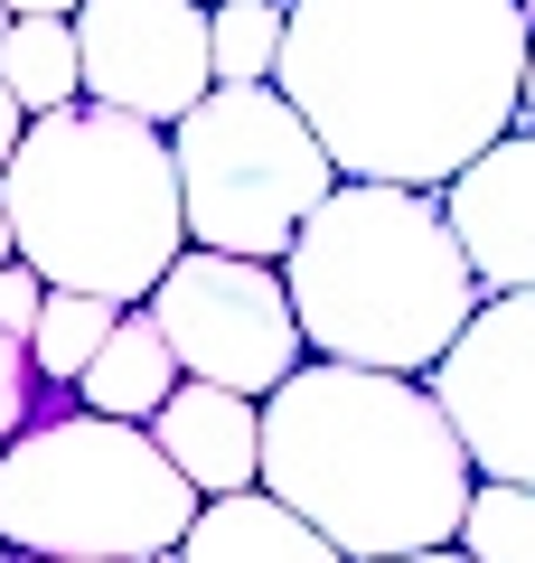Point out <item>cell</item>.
Wrapping results in <instances>:
<instances>
[{
    "instance_id": "obj_1",
    "label": "cell",
    "mask_w": 535,
    "mask_h": 563,
    "mask_svg": "<svg viewBox=\"0 0 535 563\" xmlns=\"http://www.w3.org/2000/svg\"><path fill=\"white\" fill-rule=\"evenodd\" d=\"M526 47V0H292L273 85L301 103L338 179L451 188L516 132Z\"/></svg>"
},
{
    "instance_id": "obj_2",
    "label": "cell",
    "mask_w": 535,
    "mask_h": 563,
    "mask_svg": "<svg viewBox=\"0 0 535 563\" xmlns=\"http://www.w3.org/2000/svg\"><path fill=\"white\" fill-rule=\"evenodd\" d=\"M263 488L348 563H395L460 544L479 470L423 376L310 357L263 395Z\"/></svg>"
},
{
    "instance_id": "obj_3",
    "label": "cell",
    "mask_w": 535,
    "mask_h": 563,
    "mask_svg": "<svg viewBox=\"0 0 535 563\" xmlns=\"http://www.w3.org/2000/svg\"><path fill=\"white\" fill-rule=\"evenodd\" d=\"M282 282H292L310 357L376 366V376H433L489 301V282L470 273L441 217V188L376 179H338L319 198V217L282 254Z\"/></svg>"
},
{
    "instance_id": "obj_4",
    "label": "cell",
    "mask_w": 535,
    "mask_h": 563,
    "mask_svg": "<svg viewBox=\"0 0 535 563\" xmlns=\"http://www.w3.org/2000/svg\"><path fill=\"white\" fill-rule=\"evenodd\" d=\"M0 207L20 263L47 291H95V301L141 310L178 254H188V207H178L170 132L103 103L39 113L20 161L0 169Z\"/></svg>"
},
{
    "instance_id": "obj_5",
    "label": "cell",
    "mask_w": 535,
    "mask_h": 563,
    "mask_svg": "<svg viewBox=\"0 0 535 563\" xmlns=\"http://www.w3.org/2000/svg\"><path fill=\"white\" fill-rule=\"evenodd\" d=\"M198 507L151 422L57 404L0 451V544L39 563H160L188 544Z\"/></svg>"
},
{
    "instance_id": "obj_6",
    "label": "cell",
    "mask_w": 535,
    "mask_h": 563,
    "mask_svg": "<svg viewBox=\"0 0 535 563\" xmlns=\"http://www.w3.org/2000/svg\"><path fill=\"white\" fill-rule=\"evenodd\" d=\"M170 161L188 244L244 263H282L292 235L319 217V198L338 188V161L319 151V132L282 85H217L198 113L170 122Z\"/></svg>"
},
{
    "instance_id": "obj_7",
    "label": "cell",
    "mask_w": 535,
    "mask_h": 563,
    "mask_svg": "<svg viewBox=\"0 0 535 563\" xmlns=\"http://www.w3.org/2000/svg\"><path fill=\"white\" fill-rule=\"evenodd\" d=\"M141 310H151L160 339L178 347V366H188L198 385H226V395L263 404L282 376L310 366V339H301V310H292L282 263H244V254L188 244Z\"/></svg>"
},
{
    "instance_id": "obj_8",
    "label": "cell",
    "mask_w": 535,
    "mask_h": 563,
    "mask_svg": "<svg viewBox=\"0 0 535 563\" xmlns=\"http://www.w3.org/2000/svg\"><path fill=\"white\" fill-rule=\"evenodd\" d=\"M423 385L451 413L479 479L535 488V291H489Z\"/></svg>"
},
{
    "instance_id": "obj_9",
    "label": "cell",
    "mask_w": 535,
    "mask_h": 563,
    "mask_svg": "<svg viewBox=\"0 0 535 563\" xmlns=\"http://www.w3.org/2000/svg\"><path fill=\"white\" fill-rule=\"evenodd\" d=\"M85 47V103L132 113L170 132L217 95V47H207V0H85L76 10Z\"/></svg>"
},
{
    "instance_id": "obj_10",
    "label": "cell",
    "mask_w": 535,
    "mask_h": 563,
    "mask_svg": "<svg viewBox=\"0 0 535 563\" xmlns=\"http://www.w3.org/2000/svg\"><path fill=\"white\" fill-rule=\"evenodd\" d=\"M441 217H451L460 254L489 291H535V132L526 122L441 188Z\"/></svg>"
},
{
    "instance_id": "obj_11",
    "label": "cell",
    "mask_w": 535,
    "mask_h": 563,
    "mask_svg": "<svg viewBox=\"0 0 535 563\" xmlns=\"http://www.w3.org/2000/svg\"><path fill=\"white\" fill-rule=\"evenodd\" d=\"M151 442L170 451V470L198 498H236V488H263V404L226 395V385H178L151 413Z\"/></svg>"
},
{
    "instance_id": "obj_12",
    "label": "cell",
    "mask_w": 535,
    "mask_h": 563,
    "mask_svg": "<svg viewBox=\"0 0 535 563\" xmlns=\"http://www.w3.org/2000/svg\"><path fill=\"white\" fill-rule=\"evenodd\" d=\"M178 563H348L310 517L273 498V488H236V498H207Z\"/></svg>"
},
{
    "instance_id": "obj_13",
    "label": "cell",
    "mask_w": 535,
    "mask_h": 563,
    "mask_svg": "<svg viewBox=\"0 0 535 563\" xmlns=\"http://www.w3.org/2000/svg\"><path fill=\"white\" fill-rule=\"evenodd\" d=\"M178 385H188V366H178V347L160 339V320L151 310H122V329L103 339V357L76 376V404L85 413H113V422H151Z\"/></svg>"
},
{
    "instance_id": "obj_14",
    "label": "cell",
    "mask_w": 535,
    "mask_h": 563,
    "mask_svg": "<svg viewBox=\"0 0 535 563\" xmlns=\"http://www.w3.org/2000/svg\"><path fill=\"white\" fill-rule=\"evenodd\" d=\"M0 85L20 95V113H66L85 103V47H76V20H20L10 47H0Z\"/></svg>"
},
{
    "instance_id": "obj_15",
    "label": "cell",
    "mask_w": 535,
    "mask_h": 563,
    "mask_svg": "<svg viewBox=\"0 0 535 563\" xmlns=\"http://www.w3.org/2000/svg\"><path fill=\"white\" fill-rule=\"evenodd\" d=\"M122 329V301H95V291H47L39 329H29V366H39L47 395H76V376L103 357V339Z\"/></svg>"
},
{
    "instance_id": "obj_16",
    "label": "cell",
    "mask_w": 535,
    "mask_h": 563,
    "mask_svg": "<svg viewBox=\"0 0 535 563\" xmlns=\"http://www.w3.org/2000/svg\"><path fill=\"white\" fill-rule=\"evenodd\" d=\"M292 0H207V47H217V85H273Z\"/></svg>"
},
{
    "instance_id": "obj_17",
    "label": "cell",
    "mask_w": 535,
    "mask_h": 563,
    "mask_svg": "<svg viewBox=\"0 0 535 563\" xmlns=\"http://www.w3.org/2000/svg\"><path fill=\"white\" fill-rule=\"evenodd\" d=\"M460 554L470 563H535V488L479 479L470 517H460Z\"/></svg>"
},
{
    "instance_id": "obj_18",
    "label": "cell",
    "mask_w": 535,
    "mask_h": 563,
    "mask_svg": "<svg viewBox=\"0 0 535 563\" xmlns=\"http://www.w3.org/2000/svg\"><path fill=\"white\" fill-rule=\"evenodd\" d=\"M39 366H29V339H10V329H0V451L20 442L29 422H39Z\"/></svg>"
},
{
    "instance_id": "obj_19",
    "label": "cell",
    "mask_w": 535,
    "mask_h": 563,
    "mask_svg": "<svg viewBox=\"0 0 535 563\" xmlns=\"http://www.w3.org/2000/svg\"><path fill=\"white\" fill-rule=\"evenodd\" d=\"M39 310H47V282L29 273V263H0V329H10V339H29V329H39Z\"/></svg>"
},
{
    "instance_id": "obj_20",
    "label": "cell",
    "mask_w": 535,
    "mask_h": 563,
    "mask_svg": "<svg viewBox=\"0 0 535 563\" xmlns=\"http://www.w3.org/2000/svg\"><path fill=\"white\" fill-rule=\"evenodd\" d=\"M20 141H29V113H20V95H10V85H0V169L20 161Z\"/></svg>"
},
{
    "instance_id": "obj_21",
    "label": "cell",
    "mask_w": 535,
    "mask_h": 563,
    "mask_svg": "<svg viewBox=\"0 0 535 563\" xmlns=\"http://www.w3.org/2000/svg\"><path fill=\"white\" fill-rule=\"evenodd\" d=\"M10 10H20V20H76L85 0H10Z\"/></svg>"
},
{
    "instance_id": "obj_22",
    "label": "cell",
    "mask_w": 535,
    "mask_h": 563,
    "mask_svg": "<svg viewBox=\"0 0 535 563\" xmlns=\"http://www.w3.org/2000/svg\"><path fill=\"white\" fill-rule=\"evenodd\" d=\"M516 122L535 132V47H526V103H516Z\"/></svg>"
},
{
    "instance_id": "obj_23",
    "label": "cell",
    "mask_w": 535,
    "mask_h": 563,
    "mask_svg": "<svg viewBox=\"0 0 535 563\" xmlns=\"http://www.w3.org/2000/svg\"><path fill=\"white\" fill-rule=\"evenodd\" d=\"M395 563H470L460 544H433V554H395Z\"/></svg>"
},
{
    "instance_id": "obj_24",
    "label": "cell",
    "mask_w": 535,
    "mask_h": 563,
    "mask_svg": "<svg viewBox=\"0 0 535 563\" xmlns=\"http://www.w3.org/2000/svg\"><path fill=\"white\" fill-rule=\"evenodd\" d=\"M0 263H20V235H10V207H0Z\"/></svg>"
},
{
    "instance_id": "obj_25",
    "label": "cell",
    "mask_w": 535,
    "mask_h": 563,
    "mask_svg": "<svg viewBox=\"0 0 535 563\" xmlns=\"http://www.w3.org/2000/svg\"><path fill=\"white\" fill-rule=\"evenodd\" d=\"M10 29H20V10H10V0H0V47H10Z\"/></svg>"
},
{
    "instance_id": "obj_26",
    "label": "cell",
    "mask_w": 535,
    "mask_h": 563,
    "mask_svg": "<svg viewBox=\"0 0 535 563\" xmlns=\"http://www.w3.org/2000/svg\"><path fill=\"white\" fill-rule=\"evenodd\" d=\"M160 563H178V554H160Z\"/></svg>"
},
{
    "instance_id": "obj_27",
    "label": "cell",
    "mask_w": 535,
    "mask_h": 563,
    "mask_svg": "<svg viewBox=\"0 0 535 563\" xmlns=\"http://www.w3.org/2000/svg\"><path fill=\"white\" fill-rule=\"evenodd\" d=\"M20 563H39V554H20Z\"/></svg>"
},
{
    "instance_id": "obj_28",
    "label": "cell",
    "mask_w": 535,
    "mask_h": 563,
    "mask_svg": "<svg viewBox=\"0 0 535 563\" xmlns=\"http://www.w3.org/2000/svg\"><path fill=\"white\" fill-rule=\"evenodd\" d=\"M0 554H10V544H0Z\"/></svg>"
},
{
    "instance_id": "obj_29",
    "label": "cell",
    "mask_w": 535,
    "mask_h": 563,
    "mask_svg": "<svg viewBox=\"0 0 535 563\" xmlns=\"http://www.w3.org/2000/svg\"><path fill=\"white\" fill-rule=\"evenodd\" d=\"M526 10H535V0H526Z\"/></svg>"
}]
</instances>
